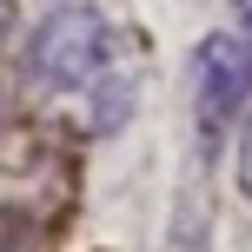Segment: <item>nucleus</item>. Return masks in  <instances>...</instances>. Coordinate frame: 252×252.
<instances>
[{"label": "nucleus", "mask_w": 252, "mask_h": 252, "mask_svg": "<svg viewBox=\"0 0 252 252\" xmlns=\"http://www.w3.org/2000/svg\"><path fill=\"white\" fill-rule=\"evenodd\" d=\"M20 80L33 106H47L73 133H120L139 100V53L120 33V20L93 0H53L20 47Z\"/></svg>", "instance_id": "nucleus-1"}, {"label": "nucleus", "mask_w": 252, "mask_h": 252, "mask_svg": "<svg viewBox=\"0 0 252 252\" xmlns=\"http://www.w3.org/2000/svg\"><path fill=\"white\" fill-rule=\"evenodd\" d=\"M192 113H199L206 139L246 126V113H252V40L246 33L199 40V53H192Z\"/></svg>", "instance_id": "nucleus-2"}, {"label": "nucleus", "mask_w": 252, "mask_h": 252, "mask_svg": "<svg viewBox=\"0 0 252 252\" xmlns=\"http://www.w3.org/2000/svg\"><path fill=\"white\" fill-rule=\"evenodd\" d=\"M7 20H13V0H0V33H7Z\"/></svg>", "instance_id": "nucleus-5"}, {"label": "nucleus", "mask_w": 252, "mask_h": 252, "mask_svg": "<svg viewBox=\"0 0 252 252\" xmlns=\"http://www.w3.org/2000/svg\"><path fill=\"white\" fill-rule=\"evenodd\" d=\"M239 186L252 192V113H246V126H239Z\"/></svg>", "instance_id": "nucleus-3"}, {"label": "nucleus", "mask_w": 252, "mask_h": 252, "mask_svg": "<svg viewBox=\"0 0 252 252\" xmlns=\"http://www.w3.org/2000/svg\"><path fill=\"white\" fill-rule=\"evenodd\" d=\"M0 252H20V246H13V239H0Z\"/></svg>", "instance_id": "nucleus-6"}, {"label": "nucleus", "mask_w": 252, "mask_h": 252, "mask_svg": "<svg viewBox=\"0 0 252 252\" xmlns=\"http://www.w3.org/2000/svg\"><path fill=\"white\" fill-rule=\"evenodd\" d=\"M232 20H239V33L252 40V0H232Z\"/></svg>", "instance_id": "nucleus-4"}]
</instances>
